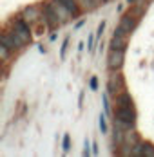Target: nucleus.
Masks as SVG:
<instances>
[{"mask_svg":"<svg viewBox=\"0 0 154 157\" xmlns=\"http://www.w3.org/2000/svg\"><path fill=\"white\" fill-rule=\"evenodd\" d=\"M98 125H100V130H102V134H107V132H109L107 119H105V116H103V114H100V117H98Z\"/></svg>","mask_w":154,"mask_h":157,"instance_id":"15","label":"nucleus"},{"mask_svg":"<svg viewBox=\"0 0 154 157\" xmlns=\"http://www.w3.org/2000/svg\"><path fill=\"white\" fill-rule=\"evenodd\" d=\"M125 90V78L120 71H111V76L107 79V94L109 96H116Z\"/></svg>","mask_w":154,"mask_h":157,"instance_id":"4","label":"nucleus"},{"mask_svg":"<svg viewBox=\"0 0 154 157\" xmlns=\"http://www.w3.org/2000/svg\"><path fill=\"white\" fill-rule=\"evenodd\" d=\"M58 2H62V4L69 9V13H71V16H73V20L82 15V7H80V2H78V0H58Z\"/></svg>","mask_w":154,"mask_h":157,"instance_id":"8","label":"nucleus"},{"mask_svg":"<svg viewBox=\"0 0 154 157\" xmlns=\"http://www.w3.org/2000/svg\"><path fill=\"white\" fill-rule=\"evenodd\" d=\"M20 15L24 16L31 25H38V24H42V15H44V11H42V6H27V7L22 9Z\"/></svg>","mask_w":154,"mask_h":157,"instance_id":"7","label":"nucleus"},{"mask_svg":"<svg viewBox=\"0 0 154 157\" xmlns=\"http://www.w3.org/2000/svg\"><path fill=\"white\" fill-rule=\"evenodd\" d=\"M91 154H92L91 141H89V139H85V143H83V155H91Z\"/></svg>","mask_w":154,"mask_h":157,"instance_id":"19","label":"nucleus"},{"mask_svg":"<svg viewBox=\"0 0 154 157\" xmlns=\"http://www.w3.org/2000/svg\"><path fill=\"white\" fill-rule=\"evenodd\" d=\"M53 2V7H55V11L58 13V16H60V20H62V24H65L69 18H73L71 16V13H69V9L62 4V2H58V0H51Z\"/></svg>","mask_w":154,"mask_h":157,"instance_id":"9","label":"nucleus"},{"mask_svg":"<svg viewBox=\"0 0 154 157\" xmlns=\"http://www.w3.org/2000/svg\"><path fill=\"white\" fill-rule=\"evenodd\" d=\"M127 44H129V36H118V34H112V38H111V49L127 51Z\"/></svg>","mask_w":154,"mask_h":157,"instance_id":"10","label":"nucleus"},{"mask_svg":"<svg viewBox=\"0 0 154 157\" xmlns=\"http://www.w3.org/2000/svg\"><path fill=\"white\" fill-rule=\"evenodd\" d=\"M102 101H103V109L107 114H111V103H109V94H103L102 96Z\"/></svg>","mask_w":154,"mask_h":157,"instance_id":"18","label":"nucleus"},{"mask_svg":"<svg viewBox=\"0 0 154 157\" xmlns=\"http://www.w3.org/2000/svg\"><path fill=\"white\" fill-rule=\"evenodd\" d=\"M136 107L134 105H116L114 110V126L122 130H132L136 125Z\"/></svg>","mask_w":154,"mask_h":157,"instance_id":"1","label":"nucleus"},{"mask_svg":"<svg viewBox=\"0 0 154 157\" xmlns=\"http://www.w3.org/2000/svg\"><path fill=\"white\" fill-rule=\"evenodd\" d=\"M89 87H91V90H98V78L96 76H92L89 79Z\"/></svg>","mask_w":154,"mask_h":157,"instance_id":"21","label":"nucleus"},{"mask_svg":"<svg viewBox=\"0 0 154 157\" xmlns=\"http://www.w3.org/2000/svg\"><path fill=\"white\" fill-rule=\"evenodd\" d=\"M42 11H44V15H42V24L46 25L49 31H55V29H58V27L62 25L60 16H58V13L55 11L51 0H47V2L42 4Z\"/></svg>","mask_w":154,"mask_h":157,"instance_id":"2","label":"nucleus"},{"mask_svg":"<svg viewBox=\"0 0 154 157\" xmlns=\"http://www.w3.org/2000/svg\"><path fill=\"white\" fill-rule=\"evenodd\" d=\"M140 24V16L134 15V13H127V15L122 16L118 27L114 29V34L118 36H131V33H134V29L138 27Z\"/></svg>","mask_w":154,"mask_h":157,"instance_id":"3","label":"nucleus"},{"mask_svg":"<svg viewBox=\"0 0 154 157\" xmlns=\"http://www.w3.org/2000/svg\"><path fill=\"white\" fill-rule=\"evenodd\" d=\"M67 47H69V38H65V40H63V44H62V47H60V60H65Z\"/></svg>","mask_w":154,"mask_h":157,"instance_id":"16","label":"nucleus"},{"mask_svg":"<svg viewBox=\"0 0 154 157\" xmlns=\"http://www.w3.org/2000/svg\"><path fill=\"white\" fill-rule=\"evenodd\" d=\"M107 2H109V0H102V4H107Z\"/></svg>","mask_w":154,"mask_h":157,"instance_id":"25","label":"nucleus"},{"mask_svg":"<svg viewBox=\"0 0 154 157\" xmlns=\"http://www.w3.org/2000/svg\"><path fill=\"white\" fill-rule=\"evenodd\" d=\"M105 25H107V22H105V20H103V22L98 25V31H96V38H98V40H102V36H103V31H105Z\"/></svg>","mask_w":154,"mask_h":157,"instance_id":"17","label":"nucleus"},{"mask_svg":"<svg viewBox=\"0 0 154 157\" xmlns=\"http://www.w3.org/2000/svg\"><path fill=\"white\" fill-rule=\"evenodd\" d=\"M11 52H13L11 49L7 47L6 44H2V42H0V58H2V62H7V60H9V56H11Z\"/></svg>","mask_w":154,"mask_h":157,"instance_id":"13","label":"nucleus"},{"mask_svg":"<svg viewBox=\"0 0 154 157\" xmlns=\"http://www.w3.org/2000/svg\"><path fill=\"white\" fill-rule=\"evenodd\" d=\"M78 103H80V107H82V103H83V92L80 94V99H78Z\"/></svg>","mask_w":154,"mask_h":157,"instance_id":"23","label":"nucleus"},{"mask_svg":"<svg viewBox=\"0 0 154 157\" xmlns=\"http://www.w3.org/2000/svg\"><path fill=\"white\" fill-rule=\"evenodd\" d=\"M78 2H80L82 11H92V9H96L100 6L102 0H78Z\"/></svg>","mask_w":154,"mask_h":157,"instance_id":"11","label":"nucleus"},{"mask_svg":"<svg viewBox=\"0 0 154 157\" xmlns=\"http://www.w3.org/2000/svg\"><path fill=\"white\" fill-rule=\"evenodd\" d=\"M87 51H89V52L94 51V36H92V34H89V38H87Z\"/></svg>","mask_w":154,"mask_h":157,"instance_id":"20","label":"nucleus"},{"mask_svg":"<svg viewBox=\"0 0 154 157\" xmlns=\"http://www.w3.org/2000/svg\"><path fill=\"white\" fill-rule=\"evenodd\" d=\"M92 154H94V155L98 154V144H96V143H92Z\"/></svg>","mask_w":154,"mask_h":157,"instance_id":"22","label":"nucleus"},{"mask_svg":"<svg viewBox=\"0 0 154 157\" xmlns=\"http://www.w3.org/2000/svg\"><path fill=\"white\" fill-rule=\"evenodd\" d=\"M141 157H154V144L149 141H141Z\"/></svg>","mask_w":154,"mask_h":157,"instance_id":"12","label":"nucleus"},{"mask_svg":"<svg viewBox=\"0 0 154 157\" xmlns=\"http://www.w3.org/2000/svg\"><path fill=\"white\" fill-rule=\"evenodd\" d=\"M62 150L63 154H67L71 150V136L69 134H63V139H62Z\"/></svg>","mask_w":154,"mask_h":157,"instance_id":"14","label":"nucleus"},{"mask_svg":"<svg viewBox=\"0 0 154 157\" xmlns=\"http://www.w3.org/2000/svg\"><path fill=\"white\" fill-rule=\"evenodd\" d=\"M9 27H13V29H15V31L18 33V34H20L24 40H26V44H31V40H33V34H31L33 31H31V27H33V25H31V24H29V22H27V20H26L22 15H20V16H15V18L11 20Z\"/></svg>","mask_w":154,"mask_h":157,"instance_id":"5","label":"nucleus"},{"mask_svg":"<svg viewBox=\"0 0 154 157\" xmlns=\"http://www.w3.org/2000/svg\"><path fill=\"white\" fill-rule=\"evenodd\" d=\"M127 4H134V0H127Z\"/></svg>","mask_w":154,"mask_h":157,"instance_id":"24","label":"nucleus"},{"mask_svg":"<svg viewBox=\"0 0 154 157\" xmlns=\"http://www.w3.org/2000/svg\"><path fill=\"white\" fill-rule=\"evenodd\" d=\"M125 62V51L120 49H109L107 54V67L109 71H120Z\"/></svg>","mask_w":154,"mask_h":157,"instance_id":"6","label":"nucleus"}]
</instances>
